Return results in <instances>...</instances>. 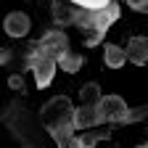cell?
Instances as JSON below:
<instances>
[{
    "label": "cell",
    "mask_w": 148,
    "mask_h": 148,
    "mask_svg": "<svg viewBox=\"0 0 148 148\" xmlns=\"http://www.w3.org/2000/svg\"><path fill=\"white\" fill-rule=\"evenodd\" d=\"M40 48H42L45 53H50L53 58H61V56L69 53V42H66V37H64L61 32H50V34H45L42 42H40Z\"/></svg>",
    "instance_id": "obj_7"
},
{
    "label": "cell",
    "mask_w": 148,
    "mask_h": 148,
    "mask_svg": "<svg viewBox=\"0 0 148 148\" xmlns=\"http://www.w3.org/2000/svg\"><path fill=\"white\" fill-rule=\"evenodd\" d=\"M3 29L8 37H27L29 29H32V21H29V16L21 13V11H13L5 16V21H3Z\"/></svg>",
    "instance_id": "obj_4"
},
{
    "label": "cell",
    "mask_w": 148,
    "mask_h": 148,
    "mask_svg": "<svg viewBox=\"0 0 148 148\" xmlns=\"http://www.w3.org/2000/svg\"><path fill=\"white\" fill-rule=\"evenodd\" d=\"M103 61H106V66H111V69H122L130 58H127V48H119V45H106L103 48Z\"/></svg>",
    "instance_id": "obj_8"
},
{
    "label": "cell",
    "mask_w": 148,
    "mask_h": 148,
    "mask_svg": "<svg viewBox=\"0 0 148 148\" xmlns=\"http://www.w3.org/2000/svg\"><path fill=\"white\" fill-rule=\"evenodd\" d=\"M101 124V114H98V103H82L74 111V127L77 130H90Z\"/></svg>",
    "instance_id": "obj_5"
},
{
    "label": "cell",
    "mask_w": 148,
    "mask_h": 148,
    "mask_svg": "<svg viewBox=\"0 0 148 148\" xmlns=\"http://www.w3.org/2000/svg\"><path fill=\"white\" fill-rule=\"evenodd\" d=\"M74 111L77 108H71V103L66 98H53L42 108V122L48 124V132L53 135V140L71 132V130H77L74 127Z\"/></svg>",
    "instance_id": "obj_1"
},
{
    "label": "cell",
    "mask_w": 148,
    "mask_h": 148,
    "mask_svg": "<svg viewBox=\"0 0 148 148\" xmlns=\"http://www.w3.org/2000/svg\"><path fill=\"white\" fill-rule=\"evenodd\" d=\"M79 98H82V103H98L103 95H101V85L98 82H90V85H85L82 90H79Z\"/></svg>",
    "instance_id": "obj_10"
},
{
    "label": "cell",
    "mask_w": 148,
    "mask_h": 148,
    "mask_svg": "<svg viewBox=\"0 0 148 148\" xmlns=\"http://www.w3.org/2000/svg\"><path fill=\"white\" fill-rule=\"evenodd\" d=\"M8 85H11L13 90H21V79H18V77H11V79H8Z\"/></svg>",
    "instance_id": "obj_13"
},
{
    "label": "cell",
    "mask_w": 148,
    "mask_h": 148,
    "mask_svg": "<svg viewBox=\"0 0 148 148\" xmlns=\"http://www.w3.org/2000/svg\"><path fill=\"white\" fill-rule=\"evenodd\" d=\"M29 69L34 74V85L42 90V87H48L53 82V74H56V69H58V58H53L50 53H45L42 48H37L29 56Z\"/></svg>",
    "instance_id": "obj_2"
},
{
    "label": "cell",
    "mask_w": 148,
    "mask_h": 148,
    "mask_svg": "<svg viewBox=\"0 0 148 148\" xmlns=\"http://www.w3.org/2000/svg\"><path fill=\"white\" fill-rule=\"evenodd\" d=\"M127 58L135 66H145L148 64V37L145 34H135L127 42Z\"/></svg>",
    "instance_id": "obj_6"
},
{
    "label": "cell",
    "mask_w": 148,
    "mask_h": 148,
    "mask_svg": "<svg viewBox=\"0 0 148 148\" xmlns=\"http://www.w3.org/2000/svg\"><path fill=\"white\" fill-rule=\"evenodd\" d=\"M71 3H77L85 11H103V8L111 5V0H71Z\"/></svg>",
    "instance_id": "obj_12"
},
{
    "label": "cell",
    "mask_w": 148,
    "mask_h": 148,
    "mask_svg": "<svg viewBox=\"0 0 148 148\" xmlns=\"http://www.w3.org/2000/svg\"><path fill=\"white\" fill-rule=\"evenodd\" d=\"M56 143H58V148H85V138H77L74 132H66L61 138H56Z\"/></svg>",
    "instance_id": "obj_11"
},
{
    "label": "cell",
    "mask_w": 148,
    "mask_h": 148,
    "mask_svg": "<svg viewBox=\"0 0 148 148\" xmlns=\"http://www.w3.org/2000/svg\"><path fill=\"white\" fill-rule=\"evenodd\" d=\"M82 64H85V58H82V56H77V53H66V56H61V58H58V69H64L66 74H77V71L82 69Z\"/></svg>",
    "instance_id": "obj_9"
},
{
    "label": "cell",
    "mask_w": 148,
    "mask_h": 148,
    "mask_svg": "<svg viewBox=\"0 0 148 148\" xmlns=\"http://www.w3.org/2000/svg\"><path fill=\"white\" fill-rule=\"evenodd\" d=\"M98 114H101V122H127L130 108L119 95H103L98 101Z\"/></svg>",
    "instance_id": "obj_3"
}]
</instances>
